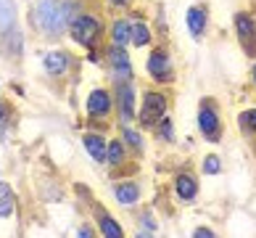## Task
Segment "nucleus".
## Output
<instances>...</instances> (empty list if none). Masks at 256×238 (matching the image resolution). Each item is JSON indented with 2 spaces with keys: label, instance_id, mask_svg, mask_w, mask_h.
I'll use <instances>...</instances> for the list:
<instances>
[{
  "label": "nucleus",
  "instance_id": "nucleus-26",
  "mask_svg": "<svg viewBox=\"0 0 256 238\" xmlns=\"http://www.w3.org/2000/svg\"><path fill=\"white\" fill-rule=\"evenodd\" d=\"M150 233H156V220H154V214H150V212H143V214H140V230H138V235H150Z\"/></svg>",
  "mask_w": 256,
  "mask_h": 238
},
{
  "label": "nucleus",
  "instance_id": "nucleus-6",
  "mask_svg": "<svg viewBox=\"0 0 256 238\" xmlns=\"http://www.w3.org/2000/svg\"><path fill=\"white\" fill-rule=\"evenodd\" d=\"M114 109H116L119 125H130L132 119H138V90H135V80L114 82Z\"/></svg>",
  "mask_w": 256,
  "mask_h": 238
},
{
  "label": "nucleus",
  "instance_id": "nucleus-24",
  "mask_svg": "<svg viewBox=\"0 0 256 238\" xmlns=\"http://www.w3.org/2000/svg\"><path fill=\"white\" fill-rule=\"evenodd\" d=\"M16 24V6L14 0H0V32L11 30Z\"/></svg>",
  "mask_w": 256,
  "mask_h": 238
},
{
  "label": "nucleus",
  "instance_id": "nucleus-7",
  "mask_svg": "<svg viewBox=\"0 0 256 238\" xmlns=\"http://www.w3.org/2000/svg\"><path fill=\"white\" fill-rule=\"evenodd\" d=\"M103 59H106V66H108L114 82L135 80V66H132L130 51H127L124 45H114V43H111L106 51H103Z\"/></svg>",
  "mask_w": 256,
  "mask_h": 238
},
{
  "label": "nucleus",
  "instance_id": "nucleus-12",
  "mask_svg": "<svg viewBox=\"0 0 256 238\" xmlns=\"http://www.w3.org/2000/svg\"><path fill=\"white\" fill-rule=\"evenodd\" d=\"M82 146L88 151V156L98 164H106V151H108V140L106 135H100L96 130H84L82 132Z\"/></svg>",
  "mask_w": 256,
  "mask_h": 238
},
{
  "label": "nucleus",
  "instance_id": "nucleus-16",
  "mask_svg": "<svg viewBox=\"0 0 256 238\" xmlns=\"http://www.w3.org/2000/svg\"><path fill=\"white\" fill-rule=\"evenodd\" d=\"M130 35H132V19L130 16H116L108 24V37L114 45H130Z\"/></svg>",
  "mask_w": 256,
  "mask_h": 238
},
{
  "label": "nucleus",
  "instance_id": "nucleus-2",
  "mask_svg": "<svg viewBox=\"0 0 256 238\" xmlns=\"http://www.w3.org/2000/svg\"><path fill=\"white\" fill-rule=\"evenodd\" d=\"M103 35H106V24L90 11H80L69 24V37L77 45H82L84 51H96L98 43L103 40Z\"/></svg>",
  "mask_w": 256,
  "mask_h": 238
},
{
  "label": "nucleus",
  "instance_id": "nucleus-18",
  "mask_svg": "<svg viewBox=\"0 0 256 238\" xmlns=\"http://www.w3.org/2000/svg\"><path fill=\"white\" fill-rule=\"evenodd\" d=\"M122 143L127 146L130 154L143 156V151H146V138H143V132H140V130L130 127V125H122Z\"/></svg>",
  "mask_w": 256,
  "mask_h": 238
},
{
  "label": "nucleus",
  "instance_id": "nucleus-3",
  "mask_svg": "<svg viewBox=\"0 0 256 238\" xmlns=\"http://www.w3.org/2000/svg\"><path fill=\"white\" fill-rule=\"evenodd\" d=\"M198 132L204 135V140L208 143H220L224 138V119H222V111H220V103L214 98H204L198 103Z\"/></svg>",
  "mask_w": 256,
  "mask_h": 238
},
{
  "label": "nucleus",
  "instance_id": "nucleus-10",
  "mask_svg": "<svg viewBox=\"0 0 256 238\" xmlns=\"http://www.w3.org/2000/svg\"><path fill=\"white\" fill-rule=\"evenodd\" d=\"M77 66V59L69 53V51H61V48H53L42 56V72L53 80H61V77H69Z\"/></svg>",
  "mask_w": 256,
  "mask_h": 238
},
{
  "label": "nucleus",
  "instance_id": "nucleus-4",
  "mask_svg": "<svg viewBox=\"0 0 256 238\" xmlns=\"http://www.w3.org/2000/svg\"><path fill=\"white\" fill-rule=\"evenodd\" d=\"M169 114V95L158 88H148L140 95V106H138V122L143 130H150L156 122Z\"/></svg>",
  "mask_w": 256,
  "mask_h": 238
},
{
  "label": "nucleus",
  "instance_id": "nucleus-15",
  "mask_svg": "<svg viewBox=\"0 0 256 238\" xmlns=\"http://www.w3.org/2000/svg\"><path fill=\"white\" fill-rule=\"evenodd\" d=\"M114 201L119 206H135L140 201V183L135 180H124V183H116L114 185Z\"/></svg>",
  "mask_w": 256,
  "mask_h": 238
},
{
  "label": "nucleus",
  "instance_id": "nucleus-11",
  "mask_svg": "<svg viewBox=\"0 0 256 238\" xmlns=\"http://www.w3.org/2000/svg\"><path fill=\"white\" fill-rule=\"evenodd\" d=\"M185 27H188V35H190L193 40H201L206 35V27H208V6L193 3L185 14Z\"/></svg>",
  "mask_w": 256,
  "mask_h": 238
},
{
  "label": "nucleus",
  "instance_id": "nucleus-14",
  "mask_svg": "<svg viewBox=\"0 0 256 238\" xmlns=\"http://www.w3.org/2000/svg\"><path fill=\"white\" fill-rule=\"evenodd\" d=\"M24 53V35L22 30H11L0 32V56H6V59H18V56Z\"/></svg>",
  "mask_w": 256,
  "mask_h": 238
},
{
  "label": "nucleus",
  "instance_id": "nucleus-21",
  "mask_svg": "<svg viewBox=\"0 0 256 238\" xmlns=\"http://www.w3.org/2000/svg\"><path fill=\"white\" fill-rule=\"evenodd\" d=\"M150 130H154V135H156L158 143H174V138H177L174 122H172V117H169V114H164V117H161Z\"/></svg>",
  "mask_w": 256,
  "mask_h": 238
},
{
  "label": "nucleus",
  "instance_id": "nucleus-5",
  "mask_svg": "<svg viewBox=\"0 0 256 238\" xmlns=\"http://www.w3.org/2000/svg\"><path fill=\"white\" fill-rule=\"evenodd\" d=\"M146 74H148V80L150 82H156V85H169V82H174V61H172V56H169V51L164 45H156V48H150V53L146 56Z\"/></svg>",
  "mask_w": 256,
  "mask_h": 238
},
{
  "label": "nucleus",
  "instance_id": "nucleus-27",
  "mask_svg": "<svg viewBox=\"0 0 256 238\" xmlns=\"http://www.w3.org/2000/svg\"><path fill=\"white\" fill-rule=\"evenodd\" d=\"M106 6L114 8V11H127V8L132 6V0H106Z\"/></svg>",
  "mask_w": 256,
  "mask_h": 238
},
{
  "label": "nucleus",
  "instance_id": "nucleus-19",
  "mask_svg": "<svg viewBox=\"0 0 256 238\" xmlns=\"http://www.w3.org/2000/svg\"><path fill=\"white\" fill-rule=\"evenodd\" d=\"M98 235H111V238H122L124 235V227L116 222V217L106 209H98Z\"/></svg>",
  "mask_w": 256,
  "mask_h": 238
},
{
  "label": "nucleus",
  "instance_id": "nucleus-8",
  "mask_svg": "<svg viewBox=\"0 0 256 238\" xmlns=\"http://www.w3.org/2000/svg\"><path fill=\"white\" fill-rule=\"evenodd\" d=\"M232 32L248 59H256V19L246 11L232 14Z\"/></svg>",
  "mask_w": 256,
  "mask_h": 238
},
{
  "label": "nucleus",
  "instance_id": "nucleus-1",
  "mask_svg": "<svg viewBox=\"0 0 256 238\" xmlns=\"http://www.w3.org/2000/svg\"><path fill=\"white\" fill-rule=\"evenodd\" d=\"M26 22H30V30L45 40H56L64 32H69V19L64 14L61 0H34Z\"/></svg>",
  "mask_w": 256,
  "mask_h": 238
},
{
  "label": "nucleus",
  "instance_id": "nucleus-23",
  "mask_svg": "<svg viewBox=\"0 0 256 238\" xmlns=\"http://www.w3.org/2000/svg\"><path fill=\"white\" fill-rule=\"evenodd\" d=\"M14 209H16L14 190H11V185H8V183H3V180H0V217H11Z\"/></svg>",
  "mask_w": 256,
  "mask_h": 238
},
{
  "label": "nucleus",
  "instance_id": "nucleus-31",
  "mask_svg": "<svg viewBox=\"0 0 256 238\" xmlns=\"http://www.w3.org/2000/svg\"><path fill=\"white\" fill-rule=\"evenodd\" d=\"M251 82H254V88H256V64L251 66Z\"/></svg>",
  "mask_w": 256,
  "mask_h": 238
},
{
  "label": "nucleus",
  "instance_id": "nucleus-29",
  "mask_svg": "<svg viewBox=\"0 0 256 238\" xmlns=\"http://www.w3.org/2000/svg\"><path fill=\"white\" fill-rule=\"evenodd\" d=\"M193 235H204V238H214V230L212 227H196Z\"/></svg>",
  "mask_w": 256,
  "mask_h": 238
},
{
  "label": "nucleus",
  "instance_id": "nucleus-20",
  "mask_svg": "<svg viewBox=\"0 0 256 238\" xmlns=\"http://www.w3.org/2000/svg\"><path fill=\"white\" fill-rule=\"evenodd\" d=\"M130 159V151H127V146L122 143V138H114V140H108V151H106V164L111 167V169H116V167H122L124 161Z\"/></svg>",
  "mask_w": 256,
  "mask_h": 238
},
{
  "label": "nucleus",
  "instance_id": "nucleus-9",
  "mask_svg": "<svg viewBox=\"0 0 256 238\" xmlns=\"http://www.w3.org/2000/svg\"><path fill=\"white\" fill-rule=\"evenodd\" d=\"M114 111V90L111 88H92L88 93V98H84V114H88V119L92 122H100V119H108Z\"/></svg>",
  "mask_w": 256,
  "mask_h": 238
},
{
  "label": "nucleus",
  "instance_id": "nucleus-13",
  "mask_svg": "<svg viewBox=\"0 0 256 238\" xmlns=\"http://www.w3.org/2000/svg\"><path fill=\"white\" fill-rule=\"evenodd\" d=\"M174 198L180 204H193L198 198V177L193 172H180L174 177Z\"/></svg>",
  "mask_w": 256,
  "mask_h": 238
},
{
  "label": "nucleus",
  "instance_id": "nucleus-28",
  "mask_svg": "<svg viewBox=\"0 0 256 238\" xmlns=\"http://www.w3.org/2000/svg\"><path fill=\"white\" fill-rule=\"evenodd\" d=\"M8 117H11V106H8L6 101H0V127L6 125V119H8Z\"/></svg>",
  "mask_w": 256,
  "mask_h": 238
},
{
  "label": "nucleus",
  "instance_id": "nucleus-25",
  "mask_svg": "<svg viewBox=\"0 0 256 238\" xmlns=\"http://www.w3.org/2000/svg\"><path fill=\"white\" fill-rule=\"evenodd\" d=\"M201 172H204L206 177L220 175V172H222V159L216 156V154H206V156H204V164H201Z\"/></svg>",
  "mask_w": 256,
  "mask_h": 238
},
{
  "label": "nucleus",
  "instance_id": "nucleus-22",
  "mask_svg": "<svg viewBox=\"0 0 256 238\" xmlns=\"http://www.w3.org/2000/svg\"><path fill=\"white\" fill-rule=\"evenodd\" d=\"M238 127H240V132H243L248 140H256V106L243 109V111L238 114Z\"/></svg>",
  "mask_w": 256,
  "mask_h": 238
},
{
  "label": "nucleus",
  "instance_id": "nucleus-30",
  "mask_svg": "<svg viewBox=\"0 0 256 238\" xmlns=\"http://www.w3.org/2000/svg\"><path fill=\"white\" fill-rule=\"evenodd\" d=\"M77 233H80V235H96L98 230H96V227H90V225H82V227H80Z\"/></svg>",
  "mask_w": 256,
  "mask_h": 238
},
{
  "label": "nucleus",
  "instance_id": "nucleus-17",
  "mask_svg": "<svg viewBox=\"0 0 256 238\" xmlns=\"http://www.w3.org/2000/svg\"><path fill=\"white\" fill-rule=\"evenodd\" d=\"M150 43H154V27H150L148 22H140V19H135V22H132L130 45H132V48H148Z\"/></svg>",
  "mask_w": 256,
  "mask_h": 238
}]
</instances>
